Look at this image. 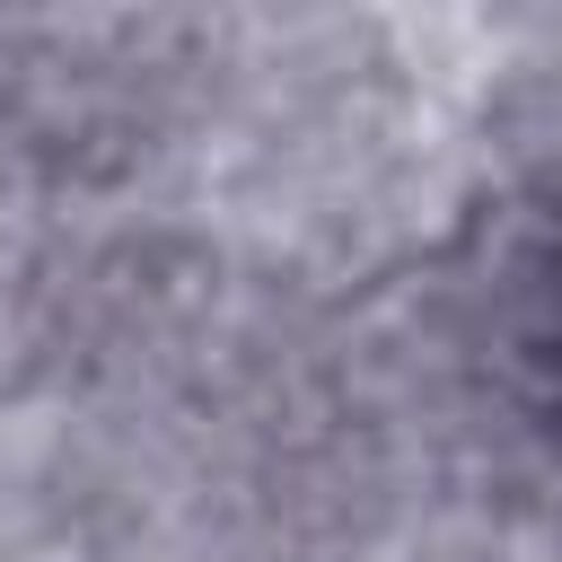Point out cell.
<instances>
[{
	"label": "cell",
	"mask_w": 562,
	"mask_h": 562,
	"mask_svg": "<svg viewBox=\"0 0 562 562\" xmlns=\"http://www.w3.org/2000/svg\"><path fill=\"white\" fill-rule=\"evenodd\" d=\"M553 369H562V307H553Z\"/></svg>",
	"instance_id": "cell-1"
}]
</instances>
